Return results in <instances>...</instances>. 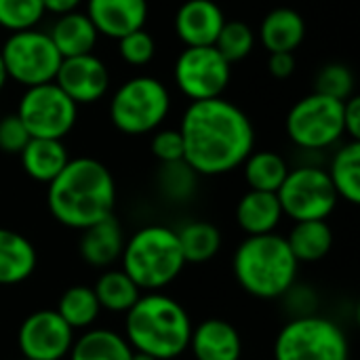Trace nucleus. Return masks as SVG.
<instances>
[{"label": "nucleus", "mask_w": 360, "mask_h": 360, "mask_svg": "<svg viewBox=\"0 0 360 360\" xmlns=\"http://www.w3.org/2000/svg\"><path fill=\"white\" fill-rule=\"evenodd\" d=\"M184 160L198 175H224L247 160L255 148V129L236 103L213 97L192 101L181 118Z\"/></svg>", "instance_id": "nucleus-1"}, {"label": "nucleus", "mask_w": 360, "mask_h": 360, "mask_svg": "<svg viewBox=\"0 0 360 360\" xmlns=\"http://www.w3.org/2000/svg\"><path fill=\"white\" fill-rule=\"evenodd\" d=\"M46 207L65 228L84 230L112 215L116 184L110 169L95 158H74L46 184Z\"/></svg>", "instance_id": "nucleus-2"}, {"label": "nucleus", "mask_w": 360, "mask_h": 360, "mask_svg": "<svg viewBox=\"0 0 360 360\" xmlns=\"http://www.w3.org/2000/svg\"><path fill=\"white\" fill-rule=\"evenodd\" d=\"M192 321L186 308L158 291L141 293L124 314V340L133 352L150 354L156 360H171L190 346Z\"/></svg>", "instance_id": "nucleus-3"}, {"label": "nucleus", "mask_w": 360, "mask_h": 360, "mask_svg": "<svg viewBox=\"0 0 360 360\" xmlns=\"http://www.w3.org/2000/svg\"><path fill=\"white\" fill-rule=\"evenodd\" d=\"M297 259L285 236L276 232L247 236L232 259L236 283L251 297L278 300L297 281Z\"/></svg>", "instance_id": "nucleus-4"}, {"label": "nucleus", "mask_w": 360, "mask_h": 360, "mask_svg": "<svg viewBox=\"0 0 360 360\" xmlns=\"http://www.w3.org/2000/svg\"><path fill=\"white\" fill-rule=\"evenodd\" d=\"M120 259L122 272L146 293L169 287L186 266L177 232L167 226L137 230L124 240Z\"/></svg>", "instance_id": "nucleus-5"}, {"label": "nucleus", "mask_w": 360, "mask_h": 360, "mask_svg": "<svg viewBox=\"0 0 360 360\" xmlns=\"http://www.w3.org/2000/svg\"><path fill=\"white\" fill-rule=\"evenodd\" d=\"M171 110L169 89L154 76H135L120 84L110 101L112 124L124 135L156 131Z\"/></svg>", "instance_id": "nucleus-6"}, {"label": "nucleus", "mask_w": 360, "mask_h": 360, "mask_svg": "<svg viewBox=\"0 0 360 360\" xmlns=\"http://www.w3.org/2000/svg\"><path fill=\"white\" fill-rule=\"evenodd\" d=\"M274 360H350V346L333 321L319 314L293 316L276 335Z\"/></svg>", "instance_id": "nucleus-7"}, {"label": "nucleus", "mask_w": 360, "mask_h": 360, "mask_svg": "<svg viewBox=\"0 0 360 360\" xmlns=\"http://www.w3.org/2000/svg\"><path fill=\"white\" fill-rule=\"evenodd\" d=\"M289 139L308 152H319L338 143L344 135V101L323 93L302 97L287 114Z\"/></svg>", "instance_id": "nucleus-8"}, {"label": "nucleus", "mask_w": 360, "mask_h": 360, "mask_svg": "<svg viewBox=\"0 0 360 360\" xmlns=\"http://www.w3.org/2000/svg\"><path fill=\"white\" fill-rule=\"evenodd\" d=\"M0 55L6 68V76L25 89L53 82L63 59L51 36L34 27L11 32L0 49Z\"/></svg>", "instance_id": "nucleus-9"}, {"label": "nucleus", "mask_w": 360, "mask_h": 360, "mask_svg": "<svg viewBox=\"0 0 360 360\" xmlns=\"http://www.w3.org/2000/svg\"><path fill=\"white\" fill-rule=\"evenodd\" d=\"M283 215L293 221L327 219L340 200L329 173L321 167L304 165L289 169L283 186L276 192Z\"/></svg>", "instance_id": "nucleus-10"}, {"label": "nucleus", "mask_w": 360, "mask_h": 360, "mask_svg": "<svg viewBox=\"0 0 360 360\" xmlns=\"http://www.w3.org/2000/svg\"><path fill=\"white\" fill-rule=\"evenodd\" d=\"M15 114L27 129L30 137L63 139L76 124L78 105L55 82H46L27 86Z\"/></svg>", "instance_id": "nucleus-11"}, {"label": "nucleus", "mask_w": 360, "mask_h": 360, "mask_svg": "<svg viewBox=\"0 0 360 360\" xmlns=\"http://www.w3.org/2000/svg\"><path fill=\"white\" fill-rule=\"evenodd\" d=\"M232 63L211 46H186L175 61V82L179 91L192 101L221 97L230 84Z\"/></svg>", "instance_id": "nucleus-12"}, {"label": "nucleus", "mask_w": 360, "mask_h": 360, "mask_svg": "<svg viewBox=\"0 0 360 360\" xmlns=\"http://www.w3.org/2000/svg\"><path fill=\"white\" fill-rule=\"evenodd\" d=\"M74 344V329L57 310L32 312L17 331V346L27 360H63Z\"/></svg>", "instance_id": "nucleus-13"}, {"label": "nucleus", "mask_w": 360, "mask_h": 360, "mask_svg": "<svg viewBox=\"0 0 360 360\" xmlns=\"http://www.w3.org/2000/svg\"><path fill=\"white\" fill-rule=\"evenodd\" d=\"M76 105L99 101L110 86V72L105 63L93 53L61 59L59 72L53 80Z\"/></svg>", "instance_id": "nucleus-14"}, {"label": "nucleus", "mask_w": 360, "mask_h": 360, "mask_svg": "<svg viewBox=\"0 0 360 360\" xmlns=\"http://www.w3.org/2000/svg\"><path fill=\"white\" fill-rule=\"evenodd\" d=\"M86 15L97 34L120 40L148 21V0H89Z\"/></svg>", "instance_id": "nucleus-15"}, {"label": "nucleus", "mask_w": 360, "mask_h": 360, "mask_svg": "<svg viewBox=\"0 0 360 360\" xmlns=\"http://www.w3.org/2000/svg\"><path fill=\"white\" fill-rule=\"evenodd\" d=\"M226 17L213 0H186L175 15V32L186 46H211Z\"/></svg>", "instance_id": "nucleus-16"}, {"label": "nucleus", "mask_w": 360, "mask_h": 360, "mask_svg": "<svg viewBox=\"0 0 360 360\" xmlns=\"http://www.w3.org/2000/svg\"><path fill=\"white\" fill-rule=\"evenodd\" d=\"M188 348L196 360H240L243 356L238 329L221 319H209L192 327Z\"/></svg>", "instance_id": "nucleus-17"}, {"label": "nucleus", "mask_w": 360, "mask_h": 360, "mask_svg": "<svg viewBox=\"0 0 360 360\" xmlns=\"http://www.w3.org/2000/svg\"><path fill=\"white\" fill-rule=\"evenodd\" d=\"M80 257L93 268H110L120 259L124 249V234L114 215L89 226L80 236Z\"/></svg>", "instance_id": "nucleus-18"}, {"label": "nucleus", "mask_w": 360, "mask_h": 360, "mask_svg": "<svg viewBox=\"0 0 360 360\" xmlns=\"http://www.w3.org/2000/svg\"><path fill=\"white\" fill-rule=\"evenodd\" d=\"M38 266L34 245L19 232L0 228V287L25 283Z\"/></svg>", "instance_id": "nucleus-19"}, {"label": "nucleus", "mask_w": 360, "mask_h": 360, "mask_svg": "<svg viewBox=\"0 0 360 360\" xmlns=\"http://www.w3.org/2000/svg\"><path fill=\"white\" fill-rule=\"evenodd\" d=\"M283 219V209L276 192L249 190L236 205V224L249 236L270 234Z\"/></svg>", "instance_id": "nucleus-20"}, {"label": "nucleus", "mask_w": 360, "mask_h": 360, "mask_svg": "<svg viewBox=\"0 0 360 360\" xmlns=\"http://www.w3.org/2000/svg\"><path fill=\"white\" fill-rule=\"evenodd\" d=\"M304 36L306 21L297 11L289 6L270 11L259 27V38L268 53H293L302 44Z\"/></svg>", "instance_id": "nucleus-21"}, {"label": "nucleus", "mask_w": 360, "mask_h": 360, "mask_svg": "<svg viewBox=\"0 0 360 360\" xmlns=\"http://www.w3.org/2000/svg\"><path fill=\"white\" fill-rule=\"evenodd\" d=\"M19 156H21L23 171L34 181L40 184L53 181L70 160L61 139H40V137H30V141L19 152Z\"/></svg>", "instance_id": "nucleus-22"}, {"label": "nucleus", "mask_w": 360, "mask_h": 360, "mask_svg": "<svg viewBox=\"0 0 360 360\" xmlns=\"http://www.w3.org/2000/svg\"><path fill=\"white\" fill-rule=\"evenodd\" d=\"M49 36L53 44L57 46L59 55L65 59V57L93 53L99 34L86 13L72 11V13L59 15Z\"/></svg>", "instance_id": "nucleus-23"}, {"label": "nucleus", "mask_w": 360, "mask_h": 360, "mask_svg": "<svg viewBox=\"0 0 360 360\" xmlns=\"http://www.w3.org/2000/svg\"><path fill=\"white\" fill-rule=\"evenodd\" d=\"M287 243L297 264H316L329 255L333 247V232L327 219L295 221Z\"/></svg>", "instance_id": "nucleus-24"}, {"label": "nucleus", "mask_w": 360, "mask_h": 360, "mask_svg": "<svg viewBox=\"0 0 360 360\" xmlns=\"http://www.w3.org/2000/svg\"><path fill=\"white\" fill-rule=\"evenodd\" d=\"M70 360H133L124 335L110 329H89L70 348Z\"/></svg>", "instance_id": "nucleus-25"}, {"label": "nucleus", "mask_w": 360, "mask_h": 360, "mask_svg": "<svg viewBox=\"0 0 360 360\" xmlns=\"http://www.w3.org/2000/svg\"><path fill=\"white\" fill-rule=\"evenodd\" d=\"M329 179L340 198L348 200L350 205L360 202V141L350 139L344 143L329 167Z\"/></svg>", "instance_id": "nucleus-26"}, {"label": "nucleus", "mask_w": 360, "mask_h": 360, "mask_svg": "<svg viewBox=\"0 0 360 360\" xmlns=\"http://www.w3.org/2000/svg\"><path fill=\"white\" fill-rule=\"evenodd\" d=\"M93 291L101 310L114 314H127L143 293L122 270H105L97 278Z\"/></svg>", "instance_id": "nucleus-27"}, {"label": "nucleus", "mask_w": 360, "mask_h": 360, "mask_svg": "<svg viewBox=\"0 0 360 360\" xmlns=\"http://www.w3.org/2000/svg\"><path fill=\"white\" fill-rule=\"evenodd\" d=\"M175 232L186 264H207L221 249V232L209 221H190Z\"/></svg>", "instance_id": "nucleus-28"}, {"label": "nucleus", "mask_w": 360, "mask_h": 360, "mask_svg": "<svg viewBox=\"0 0 360 360\" xmlns=\"http://www.w3.org/2000/svg\"><path fill=\"white\" fill-rule=\"evenodd\" d=\"M243 165H245V179L249 188L262 192H278V188L283 186L289 173L285 158L270 150H259V152L253 150Z\"/></svg>", "instance_id": "nucleus-29"}, {"label": "nucleus", "mask_w": 360, "mask_h": 360, "mask_svg": "<svg viewBox=\"0 0 360 360\" xmlns=\"http://www.w3.org/2000/svg\"><path fill=\"white\" fill-rule=\"evenodd\" d=\"M101 312V306L97 302V295L91 287L84 285H74L63 295L59 297L57 304V314L76 331V329H86L91 327Z\"/></svg>", "instance_id": "nucleus-30"}, {"label": "nucleus", "mask_w": 360, "mask_h": 360, "mask_svg": "<svg viewBox=\"0 0 360 360\" xmlns=\"http://www.w3.org/2000/svg\"><path fill=\"white\" fill-rule=\"evenodd\" d=\"M196 177H198V173L186 160L162 162V167L158 171V188L169 200L184 202L194 194Z\"/></svg>", "instance_id": "nucleus-31"}, {"label": "nucleus", "mask_w": 360, "mask_h": 360, "mask_svg": "<svg viewBox=\"0 0 360 360\" xmlns=\"http://www.w3.org/2000/svg\"><path fill=\"white\" fill-rule=\"evenodd\" d=\"M228 63L243 61L251 55L255 46V34L253 30L243 21H226L224 27L217 34V40L213 44Z\"/></svg>", "instance_id": "nucleus-32"}, {"label": "nucleus", "mask_w": 360, "mask_h": 360, "mask_svg": "<svg viewBox=\"0 0 360 360\" xmlns=\"http://www.w3.org/2000/svg\"><path fill=\"white\" fill-rule=\"evenodd\" d=\"M42 17V0H0V27L8 32L32 30Z\"/></svg>", "instance_id": "nucleus-33"}, {"label": "nucleus", "mask_w": 360, "mask_h": 360, "mask_svg": "<svg viewBox=\"0 0 360 360\" xmlns=\"http://www.w3.org/2000/svg\"><path fill=\"white\" fill-rule=\"evenodd\" d=\"M314 91L346 101L350 95H354V74L346 63H327L316 76Z\"/></svg>", "instance_id": "nucleus-34"}, {"label": "nucleus", "mask_w": 360, "mask_h": 360, "mask_svg": "<svg viewBox=\"0 0 360 360\" xmlns=\"http://www.w3.org/2000/svg\"><path fill=\"white\" fill-rule=\"evenodd\" d=\"M118 51H120V57L127 63L146 65V63L152 61V57L156 53V42H154L152 34L141 27V30H135V32L122 36L118 40Z\"/></svg>", "instance_id": "nucleus-35"}, {"label": "nucleus", "mask_w": 360, "mask_h": 360, "mask_svg": "<svg viewBox=\"0 0 360 360\" xmlns=\"http://www.w3.org/2000/svg\"><path fill=\"white\" fill-rule=\"evenodd\" d=\"M150 150H152L154 158H158L160 162H177V160H184L186 146H184L181 131L179 129H160V131H156L152 135Z\"/></svg>", "instance_id": "nucleus-36"}, {"label": "nucleus", "mask_w": 360, "mask_h": 360, "mask_svg": "<svg viewBox=\"0 0 360 360\" xmlns=\"http://www.w3.org/2000/svg\"><path fill=\"white\" fill-rule=\"evenodd\" d=\"M30 141V133L17 114H6L0 118V152L19 154Z\"/></svg>", "instance_id": "nucleus-37"}, {"label": "nucleus", "mask_w": 360, "mask_h": 360, "mask_svg": "<svg viewBox=\"0 0 360 360\" xmlns=\"http://www.w3.org/2000/svg\"><path fill=\"white\" fill-rule=\"evenodd\" d=\"M283 297L287 300V306H289V310L295 312V316H308V314H314V310H316V295L308 287L293 285Z\"/></svg>", "instance_id": "nucleus-38"}, {"label": "nucleus", "mask_w": 360, "mask_h": 360, "mask_svg": "<svg viewBox=\"0 0 360 360\" xmlns=\"http://www.w3.org/2000/svg\"><path fill=\"white\" fill-rule=\"evenodd\" d=\"M344 133L350 135V139H360V97L350 95L344 101Z\"/></svg>", "instance_id": "nucleus-39"}, {"label": "nucleus", "mask_w": 360, "mask_h": 360, "mask_svg": "<svg viewBox=\"0 0 360 360\" xmlns=\"http://www.w3.org/2000/svg\"><path fill=\"white\" fill-rule=\"evenodd\" d=\"M295 55L293 53H270L268 57V72L274 78H289L295 72Z\"/></svg>", "instance_id": "nucleus-40"}, {"label": "nucleus", "mask_w": 360, "mask_h": 360, "mask_svg": "<svg viewBox=\"0 0 360 360\" xmlns=\"http://www.w3.org/2000/svg\"><path fill=\"white\" fill-rule=\"evenodd\" d=\"M80 2L82 0H42V6H44V13H55L59 17V15L76 11Z\"/></svg>", "instance_id": "nucleus-41"}, {"label": "nucleus", "mask_w": 360, "mask_h": 360, "mask_svg": "<svg viewBox=\"0 0 360 360\" xmlns=\"http://www.w3.org/2000/svg\"><path fill=\"white\" fill-rule=\"evenodd\" d=\"M6 80H8V76H6V68H4V61H2V55H0V91L4 89Z\"/></svg>", "instance_id": "nucleus-42"}, {"label": "nucleus", "mask_w": 360, "mask_h": 360, "mask_svg": "<svg viewBox=\"0 0 360 360\" xmlns=\"http://www.w3.org/2000/svg\"><path fill=\"white\" fill-rule=\"evenodd\" d=\"M133 360H156L150 354H143V352H133Z\"/></svg>", "instance_id": "nucleus-43"}, {"label": "nucleus", "mask_w": 360, "mask_h": 360, "mask_svg": "<svg viewBox=\"0 0 360 360\" xmlns=\"http://www.w3.org/2000/svg\"><path fill=\"white\" fill-rule=\"evenodd\" d=\"M19 360H27V359H19Z\"/></svg>", "instance_id": "nucleus-44"}]
</instances>
